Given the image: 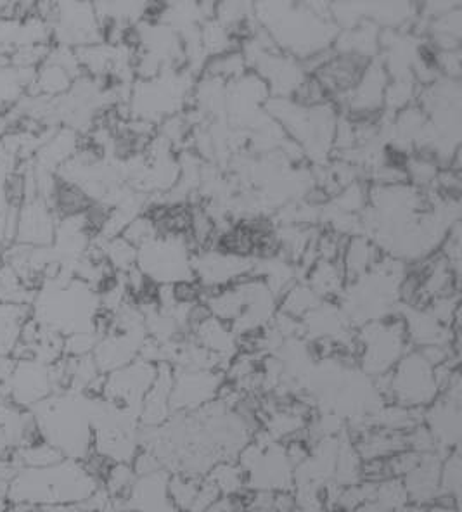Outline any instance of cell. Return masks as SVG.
Returning a JSON list of instances; mask_svg holds the SVG:
<instances>
[{"label": "cell", "mask_w": 462, "mask_h": 512, "mask_svg": "<svg viewBox=\"0 0 462 512\" xmlns=\"http://www.w3.org/2000/svg\"><path fill=\"white\" fill-rule=\"evenodd\" d=\"M272 44L291 58L308 59L328 51L338 37L329 6L315 4H258L253 7Z\"/></svg>", "instance_id": "1"}, {"label": "cell", "mask_w": 462, "mask_h": 512, "mask_svg": "<svg viewBox=\"0 0 462 512\" xmlns=\"http://www.w3.org/2000/svg\"><path fill=\"white\" fill-rule=\"evenodd\" d=\"M96 400L82 391H61L33 405L30 414L42 442L56 448L65 459L84 462L92 454Z\"/></svg>", "instance_id": "2"}, {"label": "cell", "mask_w": 462, "mask_h": 512, "mask_svg": "<svg viewBox=\"0 0 462 512\" xmlns=\"http://www.w3.org/2000/svg\"><path fill=\"white\" fill-rule=\"evenodd\" d=\"M99 487L101 481L84 462L63 459L47 468H21L9 483L7 499L14 506H80Z\"/></svg>", "instance_id": "3"}, {"label": "cell", "mask_w": 462, "mask_h": 512, "mask_svg": "<svg viewBox=\"0 0 462 512\" xmlns=\"http://www.w3.org/2000/svg\"><path fill=\"white\" fill-rule=\"evenodd\" d=\"M374 384L381 397L407 409H426L440 397L435 367L424 359L419 350L405 353L392 372L381 376Z\"/></svg>", "instance_id": "4"}, {"label": "cell", "mask_w": 462, "mask_h": 512, "mask_svg": "<svg viewBox=\"0 0 462 512\" xmlns=\"http://www.w3.org/2000/svg\"><path fill=\"white\" fill-rule=\"evenodd\" d=\"M411 345L405 331L402 317H385V319L367 322L357 336V355L362 371L369 378H381L400 362Z\"/></svg>", "instance_id": "5"}, {"label": "cell", "mask_w": 462, "mask_h": 512, "mask_svg": "<svg viewBox=\"0 0 462 512\" xmlns=\"http://www.w3.org/2000/svg\"><path fill=\"white\" fill-rule=\"evenodd\" d=\"M158 376V365L148 360L137 359L122 369L104 376L103 400L141 416L142 402L153 388Z\"/></svg>", "instance_id": "6"}, {"label": "cell", "mask_w": 462, "mask_h": 512, "mask_svg": "<svg viewBox=\"0 0 462 512\" xmlns=\"http://www.w3.org/2000/svg\"><path fill=\"white\" fill-rule=\"evenodd\" d=\"M186 244L180 237H156L137 250L139 270L149 281H191Z\"/></svg>", "instance_id": "7"}, {"label": "cell", "mask_w": 462, "mask_h": 512, "mask_svg": "<svg viewBox=\"0 0 462 512\" xmlns=\"http://www.w3.org/2000/svg\"><path fill=\"white\" fill-rule=\"evenodd\" d=\"M225 376L217 371H184L174 376L170 391V412L189 414L219 398Z\"/></svg>", "instance_id": "8"}, {"label": "cell", "mask_w": 462, "mask_h": 512, "mask_svg": "<svg viewBox=\"0 0 462 512\" xmlns=\"http://www.w3.org/2000/svg\"><path fill=\"white\" fill-rule=\"evenodd\" d=\"M373 59L359 56L353 52H336L324 58L314 70L312 77L321 85L324 92L331 97L347 99L357 89Z\"/></svg>", "instance_id": "9"}, {"label": "cell", "mask_w": 462, "mask_h": 512, "mask_svg": "<svg viewBox=\"0 0 462 512\" xmlns=\"http://www.w3.org/2000/svg\"><path fill=\"white\" fill-rule=\"evenodd\" d=\"M54 390L51 365L35 360H16L13 376L9 379V398L13 405L30 410L33 405L51 397Z\"/></svg>", "instance_id": "10"}, {"label": "cell", "mask_w": 462, "mask_h": 512, "mask_svg": "<svg viewBox=\"0 0 462 512\" xmlns=\"http://www.w3.org/2000/svg\"><path fill=\"white\" fill-rule=\"evenodd\" d=\"M148 340L146 327L132 331H110L99 338L92 357L101 374H110L134 362L141 353L144 341Z\"/></svg>", "instance_id": "11"}, {"label": "cell", "mask_w": 462, "mask_h": 512, "mask_svg": "<svg viewBox=\"0 0 462 512\" xmlns=\"http://www.w3.org/2000/svg\"><path fill=\"white\" fill-rule=\"evenodd\" d=\"M423 424L442 452H452L461 443V404L437 398L424 409Z\"/></svg>", "instance_id": "12"}, {"label": "cell", "mask_w": 462, "mask_h": 512, "mask_svg": "<svg viewBox=\"0 0 462 512\" xmlns=\"http://www.w3.org/2000/svg\"><path fill=\"white\" fill-rule=\"evenodd\" d=\"M168 481L170 473L165 469L137 478L125 497V506L139 512H179L170 499Z\"/></svg>", "instance_id": "13"}, {"label": "cell", "mask_w": 462, "mask_h": 512, "mask_svg": "<svg viewBox=\"0 0 462 512\" xmlns=\"http://www.w3.org/2000/svg\"><path fill=\"white\" fill-rule=\"evenodd\" d=\"M443 457L440 452L423 454L418 466L402 478L407 499L416 506L433 504L440 493V471Z\"/></svg>", "instance_id": "14"}, {"label": "cell", "mask_w": 462, "mask_h": 512, "mask_svg": "<svg viewBox=\"0 0 462 512\" xmlns=\"http://www.w3.org/2000/svg\"><path fill=\"white\" fill-rule=\"evenodd\" d=\"M23 244L47 246L54 241V220L49 206L42 199H26L25 208L20 210L18 234Z\"/></svg>", "instance_id": "15"}, {"label": "cell", "mask_w": 462, "mask_h": 512, "mask_svg": "<svg viewBox=\"0 0 462 512\" xmlns=\"http://www.w3.org/2000/svg\"><path fill=\"white\" fill-rule=\"evenodd\" d=\"M47 198L51 201L52 210L61 218L82 217L94 205V199L82 187L59 175L49 182Z\"/></svg>", "instance_id": "16"}, {"label": "cell", "mask_w": 462, "mask_h": 512, "mask_svg": "<svg viewBox=\"0 0 462 512\" xmlns=\"http://www.w3.org/2000/svg\"><path fill=\"white\" fill-rule=\"evenodd\" d=\"M194 333L199 346H203L208 352L215 353L222 360L231 359L232 353L238 348V340L231 326L222 320L215 319L212 315L203 322H199L198 326L194 327Z\"/></svg>", "instance_id": "17"}, {"label": "cell", "mask_w": 462, "mask_h": 512, "mask_svg": "<svg viewBox=\"0 0 462 512\" xmlns=\"http://www.w3.org/2000/svg\"><path fill=\"white\" fill-rule=\"evenodd\" d=\"M343 251L345 253L341 256V263L345 270V279L350 282L366 276L367 272L379 262L378 246L366 237H352Z\"/></svg>", "instance_id": "18"}, {"label": "cell", "mask_w": 462, "mask_h": 512, "mask_svg": "<svg viewBox=\"0 0 462 512\" xmlns=\"http://www.w3.org/2000/svg\"><path fill=\"white\" fill-rule=\"evenodd\" d=\"M28 314V305H0V355L14 352Z\"/></svg>", "instance_id": "19"}, {"label": "cell", "mask_w": 462, "mask_h": 512, "mask_svg": "<svg viewBox=\"0 0 462 512\" xmlns=\"http://www.w3.org/2000/svg\"><path fill=\"white\" fill-rule=\"evenodd\" d=\"M246 68H248V63L244 59L243 52H224V54H217L206 61L205 78H212L219 82L236 80V78L243 77Z\"/></svg>", "instance_id": "20"}, {"label": "cell", "mask_w": 462, "mask_h": 512, "mask_svg": "<svg viewBox=\"0 0 462 512\" xmlns=\"http://www.w3.org/2000/svg\"><path fill=\"white\" fill-rule=\"evenodd\" d=\"M14 461L20 468H47V466H54L58 462L63 461L65 457L56 448L51 447L49 443H30L25 447L16 448L14 450Z\"/></svg>", "instance_id": "21"}, {"label": "cell", "mask_w": 462, "mask_h": 512, "mask_svg": "<svg viewBox=\"0 0 462 512\" xmlns=\"http://www.w3.org/2000/svg\"><path fill=\"white\" fill-rule=\"evenodd\" d=\"M321 303V296L317 295L310 286H295L289 289L288 293H284L281 307H283V314L298 320L310 314Z\"/></svg>", "instance_id": "22"}, {"label": "cell", "mask_w": 462, "mask_h": 512, "mask_svg": "<svg viewBox=\"0 0 462 512\" xmlns=\"http://www.w3.org/2000/svg\"><path fill=\"white\" fill-rule=\"evenodd\" d=\"M201 481L203 480L191 478V476H186V474H170L168 492H170V499L174 502V506L177 507V511H191L194 500L198 497Z\"/></svg>", "instance_id": "23"}, {"label": "cell", "mask_w": 462, "mask_h": 512, "mask_svg": "<svg viewBox=\"0 0 462 512\" xmlns=\"http://www.w3.org/2000/svg\"><path fill=\"white\" fill-rule=\"evenodd\" d=\"M459 492H461V455L457 448L445 455L443 459L438 497L459 502Z\"/></svg>", "instance_id": "24"}, {"label": "cell", "mask_w": 462, "mask_h": 512, "mask_svg": "<svg viewBox=\"0 0 462 512\" xmlns=\"http://www.w3.org/2000/svg\"><path fill=\"white\" fill-rule=\"evenodd\" d=\"M32 298L30 289L23 284L16 270L4 265L0 269V301L4 305H28Z\"/></svg>", "instance_id": "25"}, {"label": "cell", "mask_w": 462, "mask_h": 512, "mask_svg": "<svg viewBox=\"0 0 462 512\" xmlns=\"http://www.w3.org/2000/svg\"><path fill=\"white\" fill-rule=\"evenodd\" d=\"M106 260L110 263L113 270H129L134 269L137 263V248L127 243L123 237H113L108 246L104 248Z\"/></svg>", "instance_id": "26"}, {"label": "cell", "mask_w": 462, "mask_h": 512, "mask_svg": "<svg viewBox=\"0 0 462 512\" xmlns=\"http://www.w3.org/2000/svg\"><path fill=\"white\" fill-rule=\"evenodd\" d=\"M71 80L73 77L63 66L49 61L40 71L37 85H39L40 92H45V94H63L70 89Z\"/></svg>", "instance_id": "27"}, {"label": "cell", "mask_w": 462, "mask_h": 512, "mask_svg": "<svg viewBox=\"0 0 462 512\" xmlns=\"http://www.w3.org/2000/svg\"><path fill=\"white\" fill-rule=\"evenodd\" d=\"M120 237L139 250L144 244L156 239L158 232H156L153 220L146 215V217H135L134 220H130V224L123 229Z\"/></svg>", "instance_id": "28"}, {"label": "cell", "mask_w": 462, "mask_h": 512, "mask_svg": "<svg viewBox=\"0 0 462 512\" xmlns=\"http://www.w3.org/2000/svg\"><path fill=\"white\" fill-rule=\"evenodd\" d=\"M77 137L73 132H61V134L52 139L47 146H45L44 153L42 154V161L49 163V165H59L70 156L71 151L77 148Z\"/></svg>", "instance_id": "29"}, {"label": "cell", "mask_w": 462, "mask_h": 512, "mask_svg": "<svg viewBox=\"0 0 462 512\" xmlns=\"http://www.w3.org/2000/svg\"><path fill=\"white\" fill-rule=\"evenodd\" d=\"M99 338H101V336L94 333V331L68 334L65 338V353L68 357H85V355H92Z\"/></svg>", "instance_id": "30"}, {"label": "cell", "mask_w": 462, "mask_h": 512, "mask_svg": "<svg viewBox=\"0 0 462 512\" xmlns=\"http://www.w3.org/2000/svg\"><path fill=\"white\" fill-rule=\"evenodd\" d=\"M2 194L9 208H21L26 201V179L21 173L7 175L2 186Z\"/></svg>", "instance_id": "31"}, {"label": "cell", "mask_w": 462, "mask_h": 512, "mask_svg": "<svg viewBox=\"0 0 462 512\" xmlns=\"http://www.w3.org/2000/svg\"><path fill=\"white\" fill-rule=\"evenodd\" d=\"M395 512H428V509L424 506H416V504H405L404 507H400Z\"/></svg>", "instance_id": "32"}, {"label": "cell", "mask_w": 462, "mask_h": 512, "mask_svg": "<svg viewBox=\"0 0 462 512\" xmlns=\"http://www.w3.org/2000/svg\"><path fill=\"white\" fill-rule=\"evenodd\" d=\"M125 512H139V511H132V509H127Z\"/></svg>", "instance_id": "33"}]
</instances>
